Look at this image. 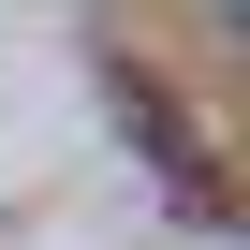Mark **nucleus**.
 Returning a JSON list of instances; mask_svg holds the SVG:
<instances>
[{
    "mask_svg": "<svg viewBox=\"0 0 250 250\" xmlns=\"http://www.w3.org/2000/svg\"><path fill=\"white\" fill-rule=\"evenodd\" d=\"M103 103H118V133L147 147V177H162L191 221H221V162H206V133L177 118V88H162V74H133V59H103Z\"/></svg>",
    "mask_w": 250,
    "mask_h": 250,
    "instance_id": "1",
    "label": "nucleus"
}]
</instances>
